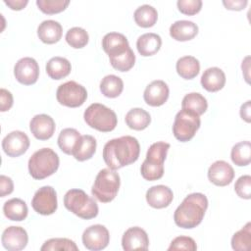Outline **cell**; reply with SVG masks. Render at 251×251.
Here are the masks:
<instances>
[{"label":"cell","mask_w":251,"mask_h":251,"mask_svg":"<svg viewBox=\"0 0 251 251\" xmlns=\"http://www.w3.org/2000/svg\"><path fill=\"white\" fill-rule=\"evenodd\" d=\"M102 48L109 56V60H115L128 53L131 48L127 38L119 32H109L102 39Z\"/></svg>","instance_id":"obj_12"},{"label":"cell","mask_w":251,"mask_h":251,"mask_svg":"<svg viewBox=\"0 0 251 251\" xmlns=\"http://www.w3.org/2000/svg\"><path fill=\"white\" fill-rule=\"evenodd\" d=\"M207 108L208 102L206 98L198 92H191L186 94L181 102V109L190 110L199 116L204 114Z\"/></svg>","instance_id":"obj_34"},{"label":"cell","mask_w":251,"mask_h":251,"mask_svg":"<svg viewBox=\"0 0 251 251\" xmlns=\"http://www.w3.org/2000/svg\"><path fill=\"white\" fill-rule=\"evenodd\" d=\"M14 75L22 84L31 85L35 83L39 76L38 63L31 57L20 59L14 67Z\"/></svg>","instance_id":"obj_13"},{"label":"cell","mask_w":251,"mask_h":251,"mask_svg":"<svg viewBox=\"0 0 251 251\" xmlns=\"http://www.w3.org/2000/svg\"><path fill=\"white\" fill-rule=\"evenodd\" d=\"M250 100L246 101L240 107V117L246 123H250L251 121V108H250Z\"/></svg>","instance_id":"obj_45"},{"label":"cell","mask_w":251,"mask_h":251,"mask_svg":"<svg viewBox=\"0 0 251 251\" xmlns=\"http://www.w3.org/2000/svg\"><path fill=\"white\" fill-rule=\"evenodd\" d=\"M72 66L68 59L64 57H53L46 64V73L52 79H62L69 75Z\"/></svg>","instance_id":"obj_26"},{"label":"cell","mask_w":251,"mask_h":251,"mask_svg":"<svg viewBox=\"0 0 251 251\" xmlns=\"http://www.w3.org/2000/svg\"><path fill=\"white\" fill-rule=\"evenodd\" d=\"M180 13L188 16H193L200 12L202 8L201 0H178L176 2Z\"/></svg>","instance_id":"obj_41"},{"label":"cell","mask_w":251,"mask_h":251,"mask_svg":"<svg viewBox=\"0 0 251 251\" xmlns=\"http://www.w3.org/2000/svg\"><path fill=\"white\" fill-rule=\"evenodd\" d=\"M234 190L236 194L243 199L251 198V176L244 175L238 177L234 184Z\"/></svg>","instance_id":"obj_40"},{"label":"cell","mask_w":251,"mask_h":251,"mask_svg":"<svg viewBox=\"0 0 251 251\" xmlns=\"http://www.w3.org/2000/svg\"><path fill=\"white\" fill-rule=\"evenodd\" d=\"M63 34L61 24L54 20L43 21L37 27V35L39 39L46 44L58 42Z\"/></svg>","instance_id":"obj_21"},{"label":"cell","mask_w":251,"mask_h":251,"mask_svg":"<svg viewBox=\"0 0 251 251\" xmlns=\"http://www.w3.org/2000/svg\"><path fill=\"white\" fill-rule=\"evenodd\" d=\"M176 69L182 78L192 79L199 74L200 63L193 56H183L176 61Z\"/></svg>","instance_id":"obj_28"},{"label":"cell","mask_w":251,"mask_h":251,"mask_svg":"<svg viewBox=\"0 0 251 251\" xmlns=\"http://www.w3.org/2000/svg\"><path fill=\"white\" fill-rule=\"evenodd\" d=\"M251 246V223L248 222L231 238V247L236 251H247Z\"/></svg>","instance_id":"obj_35"},{"label":"cell","mask_w":251,"mask_h":251,"mask_svg":"<svg viewBox=\"0 0 251 251\" xmlns=\"http://www.w3.org/2000/svg\"><path fill=\"white\" fill-rule=\"evenodd\" d=\"M83 118L90 127L102 132L112 131L118 124L116 113L100 103L89 105L84 111Z\"/></svg>","instance_id":"obj_7"},{"label":"cell","mask_w":251,"mask_h":251,"mask_svg":"<svg viewBox=\"0 0 251 251\" xmlns=\"http://www.w3.org/2000/svg\"><path fill=\"white\" fill-rule=\"evenodd\" d=\"M41 251H77L78 247L75 241L69 238H50L40 247Z\"/></svg>","instance_id":"obj_37"},{"label":"cell","mask_w":251,"mask_h":251,"mask_svg":"<svg viewBox=\"0 0 251 251\" xmlns=\"http://www.w3.org/2000/svg\"><path fill=\"white\" fill-rule=\"evenodd\" d=\"M247 0H224L223 4L227 10L240 11L247 6Z\"/></svg>","instance_id":"obj_44"},{"label":"cell","mask_w":251,"mask_h":251,"mask_svg":"<svg viewBox=\"0 0 251 251\" xmlns=\"http://www.w3.org/2000/svg\"><path fill=\"white\" fill-rule=\"evenodd\" d=\"M145 197L149 206L155 209H162L168 207L172 203L174 193L169 186L159 184L150 187L147 190Z\"/></svg>","instance_id":"obj_20"},{"label":"cell","mask_w":251,"mask_h":251,"mask_svg":"<svg viewBox=\"0 0 251 251\" xmlns=\"http://www.w3.org/2000/svg\"><path fill=\"white\" fill-rule=\"evenodd\" d=\"M198 33V25L186 20L175 22L170 26V35L176 41H187L194 38Z\"/></svg>","instance_id":"obj_23"},{"label":"cell","mask_w":251,"mask_h":251,"mask_svg":"<svg viewBox=\"0 0 251 251\" xmlns=\"http://www.w3.org/2000/svg\"><path fill=\"white\" fill-rule=\"evenodd\" d=\"M3 212L6 218L11 221L21 222L27 217L26 203L20 198H12L6 201L3 205Z\"/></svg>","instance_id":"obj_25"},{"label":"cell","mask_w":251,"mask_h":251,"mask_svg":"<svg viewBox=\"0 0 251 251\" xmlns=\"http://www.w3.org/2000/svg\"><path fill=\"white\" fill-rule=\"evenodd\" d=\"M208 208L207 197L200 192L187 195L176 209L174 220L177 226L193 228L201 224Z\"/></svg>","instance_id":"obj_2"},{"label":"cell","mask_w":251,"mask_h":251,"mask_svg":"<svg viewBox=\"0 0 251 251\" xmlns=\"http://www.w3.org/2000/svg\"><path fill=\"white\" fill-rule=\"evenodd\" d=\"M56 98L61 105L70 108H76L85 102L87 98V91L81 84L74 80H70L59 85L56 91Z\"/></svg>","instance_id":"obj_9"},{"label":"cell","mask_w":251,"mask_h":251,"mask_svg":"<svg viewBox=\"0 0 251 251\" xmlns=\"http://www.w3.org/2000/svg\"><path fill=\"white\" fill-rule=\"evenodd\" d=\"M70 4L69 0H36V5L41 12L53 15L64 11Z\"/></svg>","instance_id":"obj_38"},{"label":"cell","mask_w":251,"mask_h":251,"mask_svg":"<svg viewBox=\"0 0 251 251\" xmlns=\"http://www.w3.org/2000/svg\"><path fill=\"white\" fill-rule=\"evenodd\" d=\"M59 156L51 148L35 151L28 160V172L34 179H43L52 176L59 168Z\"/></svg>","instance_id":"obj_4"},{"label":"cell","mask_w":251,"mask_h":251,"mask_svg":"<svg viewBox=\"0 0 251 251\" xmlns=\"http://www.w3.org/2000/svg\"><path fill=\"white\" fill-rule=\"evenodd\" d=\"M226 83V75L224 71L218 67L208 68L201 76V84L204 89L209 92L221 90Z\"/></svg>","instance_id":"obj_22"},{"label":"cell","mask_w":251,"mask_h":251,"mask_svg":"<svg viewBox=\"0 0 251 251\" xmlns=\"http://www.w3.org/2000/svg\"><path fill=\"white\" fill-rule=\"evenodd\" d=\"M197 249V245L195 240L192 237L180 235L172 240L168 250L176 251V250H185V251H195Z\"/></svg>","instance_id":"obj_39"},{"label":"cell","mask_w":251,"mask_h":251,"mask_svg":"<svg viewBox=\"0 0 251 251\" xmlns=\"http://www.w3.org/2000/svg\"><path fill=\"white\" fill-rule=\"evenodd\" d=\"M96 146H97L96 139L92 135H89V134L81 135L78 141V144L73 153V156L75 157V160L80 162L88 160L92 158V156L94 155L96 151Z\"/></svg>","instance_id":"obj_30"},{"label":"cell","mask_w":251,"mask_h":251,"mask_svg":"<svg viewBox=\"0 0 251 251\" xmlns=\"http://www.w3.org/2000/svg\"><path fill=\"white\" fill-rule=\"evenodd\" d=\"M230 158L233 164L238 167H244L251 162V143L248 140L240 141L233 145L230 152Z\"/></svg>","instance_id":"obj_33"},{"label":"cell","mask_w":251,"mask_h":251,"mask_svg":"<svg viewBox=\"0 0 251 251\" xmlns=\"http://www.w3.org/2000/svg\"><path fill=\"white\" fill-rule=\"evenodd\" d=\"M13 102L14 100H13L12 93L5 88H1L0 89V111L6 112L10 110L11 107L13 106Z\"/></svg>","instance_id":"obj_42"},{"label":"cell","mask_w":251,"mask_h":251,"mask_svg":"<svg viewBox=\"0 0 251 251\" xmlns=\"http://www.w3.org/2000/svg\"><path fill=\"white\" fill-rule=\"evenodd\" d=\"M80 136H81L80 133L75 128H72V127L64 128L59 133L58 145L64 153L68 155H73L75 149L78 144Z\"/></svg>","instance_id":"obj_29"},{"label":"cell","mask_w":251,"mask_h":251,"mask_svg":"<svg viewBox=\"0 0 251 251\" xmlns=\"http://www.w3.org/2000/svg\"><path fill=\"white\" fill-rule=\"evenodd\" d=\"M82 243L88 250L99 251L105 249L110 241V234L105 226L92 225L82 233Z\"/></svg>","instance_id":"obj_11"},{"label":"cell","mask_w":251,"mask_h":251,"mask_svg":"<svg viewBox=\"0 0 251 251\" xmlns=\"http://www.w3.org/2000/svg\"><path fill=\"white\" fill-rule=\"evenodd\" d=\"M28 241L26 230L22 226H11L4 229L1 242L8 251H20L25 248Z\"/></svg>","instance_id":"obj_15"},{"label":"cell","mask_w":251,"mask_h":251,"mask_svg":"<svg viewBox=\"0 0 251 251\" xmlns=\"http://www.w3.org/2000/svg\"><path fill=\"white\" fill-rule=\"evenodd\" d=\"M121 184L119 174L112 169H102L97 174L91 188L92 195L100 202L108 203L115 199Z\"/></svg>","instance_id":"obj_6"},{"label":"cell","mask_w":251,"mask_h":251,"mask_svg":"<svg viewBox=\"0 0 251 251\" xmlns=\"http://www.w3.org/2000/svg\"><path fill=\"white\" fill-rule=\"evenodd\" d=\"M4 3L7 6H9L12 10L19 11L24 9L27 5L28 1L27 0H4Z\"/></svg>","instance_id":"obj_46"},{"label":"cell","mask_w":251,"mask_h":251,"mask_svg":"<svg viewBox=\"0 0 251 251\" xmlns=\"http://www.w3.org/2000/svg\"><path fill=\"white\" fill-rule=\"evenodd\" d=\"M249 59L250 57L247 56L243 61H242V65H241V68H242V72L243 73H246L244 75H245V79L246 81L249 83V75H248V72H249Z\"/></svg>","instance_id":"obj_47"},{"label":"cell","mask_w":251,"mask_h":251,"mask_svg":"<svg viewBox=\"0 0 251 251\" xmlns=\"http://www.w3.org/2000/svg\"><path fill=\"white\" fill-rule=\"evenodd\" d=\"M150 123V114L142 108H132L126 115V124L134 130L145 129Z\"/></svg>","instance_id":"obj_27"},{"label":"cell","mask_w":251,"mask_h":251,"mask_svg":"<svg viewBox=\"0 0 251 251\" xmlns=\"http://www.w3.org/2000/svg\"><path fill=\"white\" fill-rule=\"evenodd\" d=\"M133 18L137 25L141 27H151L158 20V12L153 6L144 4L134 11Z\"/></svg>","instance_id":"obj_31"},{"label":"cell","mask_w":251,"mask_h":251,"mask_svg":"<svg viewBox=\"0 0 251 251\" xmlns=\"http://www.w3.org/2000/svg\"><path fill=\"white\" fill-rule=\"evenodd\" d=\"M65 38L67 43L71 47L79 49L84 47L88 43L89 35L84 28L79 26H74L67 31Z\"/></svg>","instance_id":"obj_36"},{"label":"cell","mask_w":251,"mask_h":251,"mask_svg":"<svg viewBox=\"0 0 251 251\" xmlns=\"http://www.w3.org/2000/svg\"><path fill=\"white\" fill-rule=\"evenodd\" d=\"M233 177V168L224 160L216 161L209 167L208 178L217 186H226L229 184Z\"/></svg>","instance_id":"obj_17"},{"label":"cell","mask_w":251,"mask_h":251,"mask_svg":"<svg viewBox=\"0 0 251 251\" xmlns=\"http://www.w3.org/2000/svg\"><path fill=\"white\" fill-rule=\"evenodd\" d=\"M31 206L36 213L43 216L55 213L58 207L56 190L50 185L40 187L33 195Z\"/></svg>","instance_id":"obj_10"},{"label":"cell","mask_w":251,"mask_h":251,"mask_svg":"<svg viewBox=\"0 0 251 251\" xmlns=\"http://www.w3.org/2000/svg\"><path fill=\"white\" fill-rule=\"evenodd\" d=\"M169 149L170 144L165 141H158L150 145L146 153V158L140 168V173L144 179L153 181L163 176L164 162Z\"/></svg>","instance_id":"obj_3"},{"label":"cell","mask_w":251,"mask_h":251,"mask_svg":"<svg viewBox=\"0 0 251 251\" xmlns=\"http://www.w3.org/2000/svg\"><path fill=\"white\" fill-rule=\"evenodd\" d=\"M201 125L200 116L190 110L181 109L175 117L173 125L174 136L181 142L189 141L193 138Z\"/></svg>","instance_id":"obj_8"},{"label":"cell","mask_w":251,"mask_h":251,"mask_svg":"<svg viewBox=\"0 0 251 251\" xmlns=\"http://www.w3.org/2000/svg\"><path fill=\"white\" fill-rule=\"evenodd\" d=\"M162 45V38L154 32H147L140 35L136 41V48L141 56L148 57L156 54Z\"/></svg>","instance_id":"obj_24"},{"label":"cell","mask_w":251,"mask_h":251,"mask_svg":"<svg viewBox=\"0 0 251 251\" xmlns=\"http://www.w3.org/2000/svg\"><path fill=\"white\" fill-rule=\"evenodd\" d=\"M124 89L123 79L115 75H108L100 81V91L108 98L118 97Z\"/></svg>","instance_id":"obj_32"},{"label":"cell","mask_w":251,"mask_h":251,"mask_svg":"<svg viewBox=\"0 0 251 251\" xmlns=\"http://www.w3.org/2000/svg\"><path fill=\"white\" fill-rule=\"evenodd\" d=\"M65 207L77 217L90 220L98 215V205L82 189H70L64 196Z\"/></svg>","instance_id":"obj_5"},{"label":"cell","mask_w":251,"mask_h":251,"mask_svg":"<svg viewBox=\"0 0 251 251\" xmlns=\"http://www.w3.org/2000/svg\"><path fill=\"white\" fill-rule=\"evenodd\" d=\"M170 94V89L168 84L161 79L153 80L150 82L143 93L144 101L149 105L153 107H158L168 100Z\"/></svg>","instance_id":"obj_18"},{"label":"cell","mask_w":251,"mask_h":251,"mask_svg":"<svg viewBox=\"0 0 251 251\" xmlns=\"http://www.w3.org/2000/svg\"><path fill=\"white\" fill-rule=\"evenodd\" d=\"M139 153L138 140L133 136L125 135L106 142L102 156L106 165L116 171L137 161Z\"/></svg>","instance_id":"obj_1"},{"label":"cell","mask_w":251,"mask_h":251,"mask_svg":"<svg viewBox=\"0 0 251 251\" xmlns=\"http://www.w3.org/2000/svg\"><path fill=\"white\" fill-rule=\"evenodd\" d=\"M14 190V183L11 177L1 175L0 176V196L4 197L9 195Z\"/></svg>","instance_id":"obj_43"},{"label":"cell","mask_w":251,"mask_h":251,"mask_svg":"<svg viewBox=\"0 0 251 251\" xmlns=\"http://www.w3.org/2000/svg\"><path fill=\"white\" fill-rule=\"evenodd\" d=\"M122 246L126 251L130 250H147L149 238L144 229L139 226L127 228L122 237Z\"/></svg>","instance_id":"obj_16"},{"label":"cell","mask_w":251,"mask_h":251,"mask_svg":"<svg viewBox=\"0 0 251 251\" xmlns=\"http://www.w3.org/2000/svg\"><path fill=\"white\" fill-rule=\"evenodd\" d=\"M55 128L54 120L46 114L35 115L29 123L31 133L39 140H47L51 138L55 132Z\"/></svg>","instance_id":"obj_19"},{"label":"cell","mask_w":251,"mask_h":251,"mask_svg":"<svg viewBox=\"0 0 251 251\" xmlns=\"http://www.w3.org/2000/svg\"><path fill=\"white\" fill-rule=\"evenodd\" d=\"M29 147L28 136L21 130H13L2 140V149L9 157H19Z\"/></svg>","instance_id":"obj_14"}]
</instances>
